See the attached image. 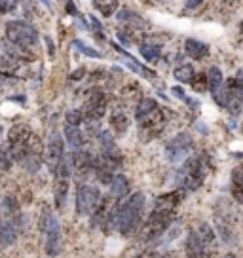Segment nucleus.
<instances>
[{
  "mask_svg": "<svg viewBox=\"0 0 243 258\" xmlns=\"http://www.w3.org/2000/svg\"><path fill=\"white\" fill-rule=\"evenodd\" d=\"M143 213H145V194H131L130 198H124V202H116L114 228L122 235H133L143 224Z\"/></svg>",
  "mask_w": 243,
  "mask_h": 258,
  "instance_id": "obj_1",
  "label": "nucleus"
},
{
  "mask_svg": "<svg viewBox=\"0 0 243 258\" xmlns=\"http://www.w3.org/2000/svg\"><path fill=\"white\" fill-rule=\"evenodd\" d=\"M205 175H207V161H205V156L198 154L188 158L183 163V167L177 171V184L185 192H196L202 188Z\"/></svg>",
  "mask_w": 243,
  "mask_h": 258,
  "instance_id": "obj_2",
  "label": "nucleus"
},
{
  "mask_svg": "<svg viewBox=\"0 0 243 258\" xmlns=\"http://www.w3.org/2000/svg\"><path fill=\"white\" fill-rule=\"evenodd\" d=\"M215 97V103L222 108H226L230 114H239L243 106V84L237 76H232L228 78L222 88L213 93Z\"/></svg>",
  "mask_w": 243,
  "mask_h": 258,
  "instance_id": "obj_3",
  "label": "nucleus"
},
{
  "mask_svg": "<svg viewBox=\"0 0 243 258\" xmlns=\"http://www.w3.org/2000/svg\"><path fill=\"white\" fill-rule=\"evenodd\" d=\"M135 120L139 121L141 127L148 129L152 133H158L165 123V116H163L160 105L150 97H143L139 101L137 108H135Z\"/></svg>",
  "mask_w": 243,
  "mask_h": 258,
  "instance_id": "obj_4",
  "label": "nucleus"
},
{
  "mask_svg": "<svg viewBox=\"0 0 243 258\" xmlns=\"http://www.w3.org/2000/svg\"><path fill=\"white\" fill-rule=\"evenodd\" d=\"M38 228H40L42 235L46 237V254L48 256H57L61 252V232H59V222H57L55 215L49 209H44L38 220Z\"/></svg>",
  "mask_w": 243,
  "mask_h": 258,
  "instance_id": "obj_5",
  "label": "nucleus"
},
{
  "mask_svg": "<svg viewBox=\"0 0 243 258\" xmlns=\"http://www.w3.org/2000/svg\"><path fill=\"white\" fill-rule=\"evenodd\" d=\"M173 211L154 209L146 217L145 224L141 226V239L143 241H154L167 230L173 222Z\"/></svg>",
  "mask_w": 243,
  "mask_h": 258,
  "instance_id": "obj_6",
  "label": "nucleus"
},
{
  "mask_svg": "<svg viewBox=\"0 0 243 258\" xmlns=\"http://www.w3.org/2000/svg\"><path fill=\"white\" fill-rule=\"evenodd\" d=\"M33 135L31 127L27 123H16L12 125L8 131V139H6V148H8L10 156L14 161L23 163L25 154H27V145H29V139Z\"/></svg>",
  "mask_w": 243,
  "mask_h": 258,
  "instance_id": "obj_7",
  "label": "nucleus"
},
{
  "mask_svg": "<svg viewBox=\"0 0 243 258\" xmlns=\"http://www.w3.org/2000/svg\"><path fill=\"white\" fill-rule=\"evenodd\" d=\"M6 38L10 44L33 49L38 42V32L33 25L25 23V21H8L6 23Z\"/></svg>",
  "mask_w": 243,
  "mask_h": 258,
  "instance_id": "obj_8",
  "label": "nucleus"
},
{
  "mask_svg": "<svg viewBox=\"0 0 243 258\" xmlns=\"http://www.w3.org/2000/svg\"><path fill=\"white\" fill-rule=\"evenodd\" d=\"M101 198L103 196H101L97 186L78 182V186H76V215H80V217L86 215V217H89L99 205Z\"/></svg>",
  "mask_w": 243,
  "mask_h": 258,
  "instance_id": "obj_9",
  "label": "nucleus"
},
{
  "mask_svg": "<svg viewBox=\"0 0 243 258\" xmlns=\"http://www.w3.org/2000/svg\"><path fill=\"white\" fill-rule=\"evenodd\" d=\"M106 106H108V101H106L105 91L93 88L89 89L86 95V106L82 112L86 116V120H101L106 114Z\"/></svg>",
  "mask_w": 243,
  "mask_h": 258,
  "instance_id": "obj_10",
  "label": "nucleus"
},
{
  "mask_svg": "<svg viewBox=\"0 0 243 258\" xmlns=\"http://www.w3.org/2000/svg\"><path fill=\"white\" fill-rule=\"evenodd\" d=\"M190 150H192V137L187 131H180L165 145V158L173 163H177V161L185 160L190 154Z\"/></svg>",
  "mask_w": 243,
  "mask_h": 258,
  "instance_id": "obj_11",
  "label": "nucleus"
},
{
  "mask_svg": "<svg viewBox=\"0 0 243 258\" xmlns=\"http://www.w3.org/2000/svg\"><path fill=\"white\" fill-rule=\"evenodd\" d=\"M65 139L59 133H51L48 148H46V163H48L49 173L55 175V171L61 167V163H65Z\"/></svg>",
  "mask_w": 243,
  "mask_h": 258,
  "instance_id": "obj_12",
  "label": "nucleus"
},
{
  "mask_svg": "<svg viewBox=\"0 0 243 258\" xmlns=\"http://www.w3.org/2000/svg\"><path fill=\"white\" fill-rule=\"evenodd\" d=\"M42 156H44V145H42L40 137L31 135L29 139V145H27V154H25L23 163L29 167V171H36L42 163Z\"/></svg>",
  "mask_w": 243,
  "mask_h": 258,
  "instance_id": "obj_13",
  "label": "nucleus"
},
{
  "mask_svg": "<svg viewBox=\"0 0 243 258\" xmlns=\"http://www.w3.org/2000/svg\"><path fill=\"white\" fill-rule=\"evenodd\" d=\"M27 73V63L17 59V57L4 53L0 55V74L2 76H8V78H19Z\"/></svg>",
  "mask_w": 243,
  "mask_h": 258,
  "instance_id": "obj_14",
  "label": "nucleus"
},
{
  "mask_svg": "<svg viewBox=\"0 0 243 258\" xmlns=\"http://www.w3.org/2000/svg\"><path fill=\"white\" fill-rule=\"evenodd\" d=\"M190 230H194V234L200 237V241L203 243V247L207 250V256H209L211 252H215V249H217V235H215L213 228H211L207 222L200 220V222H196Z\"/></svg>",
  "mask_w": 243,
  "mask_h": 258,
  "instance_id": "obj_15",
  "label": "nucleus"
},
{
  "mask_svg": "<svg viewBox=\"0 0 243 258\" xmlns=\"http://www.w3.org/2000/svg\"><path fill=\"white\" fill-rule=\"evenodd\" d=\"M97 143H99V148H101V156L114 158V160H122L120 148H118V145H116V141H114V137H112V133H110L108 129L99 131Z\"/></svg>",
  "mask_w": 243,
  "mask_h": 258,
  "instance_id": "obj_16",
  "label": "nucleus"
},
{
  "mask_svg": "<svg viewBox=\"0 0 243 258\" xmlns=\"http://www.w3.org/2000/svg\"><path fill=\"white\" fill-rule=\"evenodd\" d=\"M183 196H185V190H175V192H167L158 196L154 202V209H162V211H173L178 207V203L183 202Z\"/></svg>",
  "mask_w": 243,
  "mask_h": 258,
  "instance_id": "obj_17",
  "label": "nucleus"
},
{
  "mask_svg": "<svg viewBox=\"0 0 243 258\" xmlns=\"http://www.w3.org/2000/svg\"><path fill=\"white\" fill-rule=\"evenodd\" d=\"M108 186H110V198L114 202H122L130 194V180L124 175H114L112 180L108 182Z\"/></svg>",
  "mask_w": 243,
  "mask_h": 258,
  "instance_id": "obj_18",
  "label": "nucleus"
},
{
  "mask_svg": "<svg viewBox=\"0 0 243 258\" xmlns=\"http://www.w3.org/2000/svg\"><path fill=\"white\" fill-rule=\"evenodd\" d=\"M185 249H187L188 258H205L207 256V250L203 247V243L200 241V237L194 234V230H190L187 235V241H185Z\"/></svg>",
  "mask_w": 243,
  "mask_h": 258,
  "instance_id": "obj_19",
  "label": "nucleus"
},
{
  "mask_svg": "<svg viewBox=\"0 0 243 258\" xmlns=\"http://www.w3.org/2000/svg\"><path fill=\"white\" fill-rule=\"evenodd\" d=\"M69 186H71V177H55L53 200H55L57 209H63L67 198H69Z\"/></svg>",
  "mask_w": 243,
  "mask_h": 258,
  "instance_id": "obj_20",
  "label": "nucleus"
},
{
  "mask_svg": "<svg viewBox=\"0 0 243 258\" xmlns=\"http://www.w3.org/2000/svg\"><path fill=\"white\" fill-rule=\"evenodd\" d=\"M230 192L235 203L243 205V165L235 167L232 171V178H230Z\"/></svg>",
  "mask_w": 243,
  "mask_h": 258,
  "instance_id": "obj_21",
  "label": "nucleus"
},
{
  "mask_svg": "<svg viewBox=\"0 0 243 258\" xmlns=\"http://www.w3.org/2000/svg\"><path fill=\"white\" fill-rule=\"evenodd\" d=\"M63 139H65V143H69L71 148H82V146L86 145V137H84V133H82L80 127H76V125H69L65 123V131H63Z\"/></svg>",
  "mask_w": 243,
  "mask_h": 258,
  "instance_id": "obj_22",
  "label": "nucleus"
},
{
  "mask_svg": "<svg viewBox=\"0 0 243 258\" xmlns=\"http://www.w3.org/2000/svg\"><path fill=\"white\" fill-rule=\"evenodd\" d=\"M185 48H187L188 55L192 57V59H196V61H200V59H203V57H207V53H209L207 44H203V42H200V40H187Z\"/></svg>",
  "mask_w": 243,
  "mask_h": 258,
  "instance_id": "obj_23",
  "label": "nucleus"
},
{
  "mask_svg": "<svg viewBox=\"0 0 243 258\" xmlns=\"http://www.w3.org/2000/svg\"><path fill=\"white\" fill-rule=\"evenodd\" d=\"M222 73H220L219 67H211L209 71H207V89H209L211 93H217L220 88H222Z\"/></svg>",
  "mask_w": 243,
  "mask_h": 258,
  "instance_id": "obj_24",
  "label": "nucleus"
},
{
  "mask_svg": "<svg viewBox=\"0 0 243 258\" xmlns=\"http://www.w3.org/2000/svg\"><path fill=\"white\" fill-rule=\"evenodd\" d=\"M194 74L196 73H194V69H192V64L183 63L173 71V78L177 82H180V84H190V80L194 78Z\"/></svg>",
  "mask_w": 243,
  "mask_h": 258,
  "instance_id": "obj_25",
  "label": "nucleus"
},
{
  "mask_svg": "<svg viewBox=\"0 0 243 258\" xmlns=\"http://www.w3.org/2000/svg\"><path fill=\"white\" fill-rule=\"evenodd\" d=\"M110 127H112L114 133H118V135H124L128 127H130V121H128V116L124 112H114L110 116Z\"/></svg>",
  "mask_w": 243,
  "mask_h": 258,
  "instance_id": "obj_26",
  "label": "nucleus"
},
{
  "mask_svg": "<svg viewBox=\"0 0 243 258\" xmlns=\"http://www.w3.org/2000/svg\"><path fill=\"white\" fill-rule=\"evenodd\" d=\"M93 6L103 14L105 17H110L118 10V0H93Z\"/></svg>",
  "mask_w": 243,
  "mask_h": 258,
  "instance_id": "obj_27",
  "label": "nucleus"
},
{
  "mask_svg": "<svg viewBox=\"0 0 243 258\" xmlns=\"http://www.w3.org/2000/svg\"><path fill=\"white\" fill-rule=\"evenodd\" d=\"M84 120H86V116H84V112H82L80 108H73V110H69L65 116V123L76 125V127H80L82 123H84Z\"/></svg>",
  "mask_w": 243,
  "mask_h": 258,
  "instance_id": "obj_28",
  "label": "nucleus"
},
{
  "mask_svg": "<svg viewBox=\"0 0 243 258\" xmlns=\"http://www.w3.org/2000/svg\"><path fill=\"white\" fill-rule=\"evenodd\" d=\"M141 55L145 57L146 61H156L158 57H160V48L158 46H152V44H143L141 46Z\"/></svg>",
  "mask_w": 243,
  "mask_h": 258,
  "instance_id": "obj_29",
  "label": "nucleus"
},
{
  "mask_svg": "<svg viewBox=\"0 0 243 258\" xmlns=\"http://www.w3.org/2000/svg\"><path fill=\"white\" fill-rule=\"evenodd\" d=\"M190 86H192L194 91L203 93L207 89V74H194V78L190 80Z\"/></svg>",
  "mask_w": 243,
  "mask_h": 258,
  "instance_id": "obj_30",
  "label": "nucleus"
},
{
  "mask_svg": "<svg viewBox=\"0 0 243 258\" xmlns=\"http://www.w3.org/2000/svg\"><path fill=\"white\" fill-rule=\"evenodd\" d=\"M118 19L120 21H126V23H133V25H143V19L135 14V12H131V10H120V14H118Z\"/></svg>",
  "mask_w": 243,
  "mask_h": 258,
  "instance_id": "obj_31",
  "label": "nucleus"
},
{
  "mask_svg": "<svg viewBox=\"0 0 243 258\" xmlns=\"http://www.w3.org/2000/svg\"><path fill=\"white\" fill-rule=\"evenodd\" d=\"M12 163H14V160L10 156L8 148L0 145V171H10L12 169Z\"/></svg>",
  "mask_w": 243,
  "mask_h": 258,
  "instance_id": "obj_32",
  "label": "nucleus"
},
{
  "mask_svg": "<svg viewBox=\"0 0 243 258\" xmlns=\"http://www.w3.org/2000/svg\"><path fill=\"white\" fill-rule=\"evenodd\" d=\"M74 46L80 49L84 55H88V57H101V53H99L97 49H93V48H89L88 44H84L82 40H74Z\"/></svg>",
  "mask_w": 243,
  "mask_h": 258,
  "instance_id": "obj_33",
  "label": "nucleus"
},
{
  "mask_svg": "<svg viewBox=\"0 0 243 258\" xmlns=\"http://www.w3.org/2000/svg\"><path fill=\"white\" fill-rule=\"evenodd\" d=\"M17 0H0V14H8L16 8Z\"/></svg>",
  "mask_w": 243,
  "mask_h": 258,
  "instance_id": "obj_34",
  "label": "nucleus"
},
{
  "mask_svg": "<svg viewBox=\"0 0 243 258\" xmlns=\"http://www.w3.org/2000/svg\"><path fill=\"white\" fill-rule=\"evenodd\" d=\"M84 76H86V69H78V71H74L73 74H71V76H69V78H71V80H82V78H84Z\"/></svg>",
  "mask_w": 243,
  "mask_h": 258,
  "instance_id": "obj_35",
  "label": "nucleus"
},
{
  "mask_svg": "<svg viewBox=\"0 0 243 258\" xmlns=\"http://www.w3.org/2000/svg\"><path fill=\"white\" fill-rule=\"evenodd\" d=\"M135 258H162V256H158L156 252H148V250H146V252H141V254H137Z\"/></svg>",
  "mask_w": 243,
  "mask_h": 258,
  "instance_id": "obj_36",
  "label": "nucleus"
},
{
  "mask_svg": "<svg viewBox=\"0 0 243 258\" xmlns=\"http://www.w3.org/2000/svg\"><path fill=\"white\" fill-rule=\"evenodd\" d=\"M171 91H173V93H175V95H177L178 99H183V101H187V95H185V91H183V89H180V88H173V89H171Z\"/></svg>",
  "mask_w": 243,
  "mask_h": 258,
  "instance_id": "obj_37",
  "label": "nucleus"
},
{
  "mask_svg": "<svg viewBox=\"0 0 243 258\" xmlns=\"http://www.w3.org/2000/svg\"><path fill=\"white\" fill-rule=\"evenodd\" d=\"M202 2H205V0H187V6L188 8H198Z\"/></svg>",
  "mask_w": 243,
  "mask_h": 258,
  "instance_id": "obj_38",
  "label": "nucleus"
},
{
  "mask_svg": "<svg viewBox=\"0 0 243 258\" xmlns=\"http://www.w3.org/2000/svg\"><path fill=\"white\" fill-rule=\"evenodd\" d=\"M67 12H69V14H76V8H74V2L73 0H69V2H67Z\"/></svg>",
  "mask_w": 243,
  "mask_h": 258,
  "instance_id": "obj_39",
  "label": "nucleus"
},
{
  "mask_svg": "<svg viewBox=\"0 0 243 258\" xmlns=\"http://www.w3.org/2000/svg\"><path fill=\"white\" fill-rule=\"evenodd\" d=\"M42 2H44L46 6H51V2H49V0H42Z\"/></svg>",
  "mask_w": 243,
  "mask_h": 258,
  "instance_id": "obj_40",
  "label": "nucleus"
},
{
  "mask_svg": "<svg viewBox=\"0 0 243 258\" xmlns=\"http://www.w3.org/2000/svg\"><path fill=\"white\" fill-rule=\"evenodd\" d=\"M239 31L243 32V21H241V23H239Z\"/></svg>",
  "mask_w": 243,
  "mask_h": 258,
  "instance_id": "obj_41",
  "label": "nucleus"
},
{
  "mask_svg": "<svg viewBox=\"0 0 243 258\" xmlns=\"http://www.w3.org/2000/svg\"><path fill=\"white\" fill-rule=\"evenodd\" d=\"M0 93H2V88H0Z\"/></svg>",
  "mask_w": 243,
  "mask_h": 258,
  "instance_id": "obj_42",
  "label": "nucleus"
}]
</instances>
